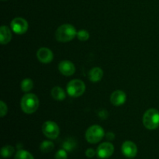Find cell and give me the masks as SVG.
Here are the masks:
<instances>
[{
  "instance_id": "obj_1",
  "label": "cell",
  "mask_w": 159,
  "mask_h": 159,
  "mask_svg": "<svg viewBox=\"0 0 159 159\" xmlns=\"http://www.w3.org/2000/svg\"><path fill=\"white\" fill-rule=\"evenodd\" d=\"M77 35L76 29L71 24H63L59 26L55 33V38L59 42H68Z\"/></svg>"
},
{
  "instance_id": "obj_2",
  "label": "cell",
  "mask_w": 159,
  "mask_h": 159,
  "mask_svg": "<svg viewBox=\"0 0 159 159\" xmlns=\"http://www.w3.org/2000/svg\"><path fill=\"white\" fill-rule=\"evenodd\" d=\"M21 109L24 113L31 114L36 112L39 107V99L36 95L28 93L24 95L21 99Z\"/></svg>"
},
{
  "instance_id": "obj_3",
  "label": "cell",
  "mask_w": 159,
  "mask_h": 159,
  "mask_svg": "<svg viewBox=\"0 0 159 159\" xmlns=\"http://www.w3.org/2000/svg\"><path fill=\"white\" fill-rule=\"evenodd\" d=\"M143 124L148 130H155L159 127V112L156 109H149L143 116Z\"/></svg>"
},
{
  "instance_id": "obj_4",
  "label": "cell",
  "mask_w": 159,
  "mask_h": 159,
  "mask_svg": "<svg viewBox=\"0 0 159 159\" xmlns=\"http://www.w3.org/2000/svg\"><path fill=\"white\" fill-rule=\"evenodd\" d=\"M105 136V132L102 127L99 125L91 126L85 132V139L90 144L99 142Z\"/></svg>"
},
{
  "instance_id": "obj_5",
  "label": "cell",
  "mask_w": 159,
  "mask_h": 159,
  "mask_svg": "<svg viewBox=\"0 0 159 159\" xmlns=\"http://www.w3.org/2000/svg\"><path fill=\"white\" fill-rule=\"evenodd\" d=\"M85 90V83L79 79H74V80L70 81L67 85V93L71 97H79L83 94Z\"/></svg>"
},
{
  "instance_id": "obj_6",
  "label": "cell",
  "mask_w": 159,
  "mask_h": 159,
  "mask_svg": "<svg viewBox=\"0 0 159 159\" xmlns=\"http://www.w3.org/2000/svg\"><path fill=\"white\" fill-rule=\"evenodd\" d=\"M42 131L47 138L50 139H55L58 137L60 129L54 121H46L42 126Z\"/></svg>"
},
{
  "instance_id": "obj_7",
  "label": "cell",
  "mask_w": 159,
  "mask_h": 159,
  "mask_svg": "<svg viewBox=\"0 0 159 159\" xmlns=\"http://www.w3.org/2000/svg\"><path fill=\"white\" fill-rule=\"evenodd\" d=\"M11 28L16 34H23L27 31L28 23L25 19L16 17L11 22Z\"/></svg>"
},
{
  "instance_id": "obj_8",
  "label": "cell",
  "mask_w": 159,
  "mask_h": 159,
  "mask_svg": "<svg viewBox=\"0 0 159 159\" xmlns=\"http://www.w3.org/2000/svg\"><path fill=\"white\" fill-rule=\"evenodd\" d=\"M113 152H114V146L110 142H104L99 144L96 151L97 156L101 159L109 158L113 155Z\"/></svg>"
},
{
  "instance_id": "obj_9",
  "label": "cell",
  "mask_w": 159,
  "mask_h": 159,
  "mask_svg": "<svg viewBox=\"0 0 159 159\" xmlns=\"http://www.w3.org/2000/svg\"><path fill=\"white\" fill-rule=\"evenodd\" d=\"M121 151H122V153L124 156L130 158H134L138 154L137 145L130 141H127L123 143Z\"/></svg>"
},
{
  "instance_id": "obj_10",
  "label": "cell",
  "mask_w": 159,
  "mask_h": 159,
  "mask_svg": "<svg viewBox=\"0 0 159 159\" xmlns=\"http://www.w3.org/2000/svg\"><path fill=\"white\" fill-rule=\"evenodd\" d=\"M37 57L41 63L48 64L52 61L54 54L48 48H40L37 52Z\"/></svg>"
},
{
  "instance_id": "obj_11",
  "label": "cell",
  "mask_w": 159,
  "mask_h": 159,
  "mask_svg": "<svg viewBox=\"0 0 159 159\" xmlns=\"http://www.w3.org/2000/svg\"><path fill=\"white\" fill-rule=\"evenodd\" d=\"M58 68L60 72L65 76L72 75L75 71V67L74 64L68 60H64L61 61L58 65Z\"/></svg>"
},
{
  "instance_id": "obj_12",
  "label": "cell",
  "mask_w": 159,
  "mask_h": 159,
  "mask_svg": "<svg viewBox=\"0 0 159 159\" xmlns=\"http://www.w3.org/2000/svg\"><path fill=\"white\" fill-rule=\"evenodd\" d=\"M127 96L126 93L122 90H116L110 96V102L116 107L123 105L126 102Z\"/></svg>"
},
{
  "instance_id": "obj_13",
  "label": "cell",
  "mask_w": 159,
  "mask_h": 159,
  "mask_svg": "<svg viewBox=\"0 0 159 159\" xmlns=\"http://www.w3.org/2000/svg\"><path fill=\"white\" fill-rule=\"evenodd\" d=\"M12 40V34L9 27L2 26L0 28V41L2 44H7Z\"/></svg>"
},
{
  "instance_id": "obj_14",
  "label": "cell",
  "mask_w": 159,
  "mask_h": 159,
  "mask_svg": "<svg viewBox=\"0 0 159 159\" xmlns=\"http://www.w3.org/2000/svg\"><path fill=\"white\" fill-rule=\"evenodd\" d=\"M102 76H103V71L99 67L92 68L89 72V79L93 82H97L100 81Z\"/></svg>"
},
{
  "instance_id": "obj_15",
  "label": "cell",
  "mask_w": 159,
  "mask_h": 159,
  "mask_svg": "<svg viewBox=\"0 0 159 159\" xmlns=\"http://www.w3.org/2000/svg\"><path fill=\"white\" fill-rule=\"evenodd\" d=\"M51 96L55 100L61 101L66 98V94L63 89L59 86H55L51 90Z\"/></svg>"
},
{
  "instance_id": "obj_16",
  "label": "cell",
  "mask_w": 159,
  "mask_h": 159,
  "mask_svg": "<svg viewBox=\"0 0 159 159\" xmlns=\"http://www.w3.org/2000/svg\"><path fill=\"white\" fill-rule=\"evenodd\" d=\"M62 148L68 152H71L77 148V142L73 138H68L62 144Z\"/></svg>"
},
{
  "instance_id": "obj_17",
  "label": "cell",
  "mask_w": 159,
  "mask_h": 159,
  "mask_svg": "<svg viewBox=\"0 0 159 159\" xmlns=\"http://www.w3.org/2000/svg\"><path fill=\"white\" fill-rule=\"evenodd\" d=\"M54 148V144L52 141H44L40 144V149L43 153H49Z\"/></svg>"
},
{
  "instance_id": "obj_18",
  "label": "cell",
  "mask_w": 159,
  "mask_h": 159,
  "mask_svg": "<svg viewBox=\"0 0 159 159\" xmlns=\"http://www.w3.org/2000/svg\"><path fill=\"white\" fill-rule=\"evenodd\" d=\"M14 153V148L11 145H6L1 149V156L3 158H10Z\"/></svg>"
},
{
  "instance_id": "obj_19",
  "label": "cell",
  "mask_w": 159,
  "mask_h": 159,
  "mask_svg": "<svg viewBox=\"0 0 159 159\" xmlns=\"http://www.w3.org/2000/svg\"><path fill=\"white\" fill-rule=\"evenodd\" d=\"M33 87H34V82H33L32 79H25L21 82V89L25 93L30 91Z\"/></svg>"
},
{
  "instance_id": "obj_20",
  "label": "cell",
  "mask_w": 159,
  "mask_h": 159,
  "mask_svg": "<svg viewBox=\"0 0 159 159\" xmlns=\"http://www.w3.org/2000/svg\"><path fill=\"white\" fill-rule=\"evenodd\" d=\"M14 159H34V158L27 151L19 150L16 154Z\"/></svg>"
},
{
  "instance_id": "obj_21",
  "label": "cell",
  "mask_w": 159,
  "mask_h": 159,
  "mask_svg": "<svg viewBox=\"0 0 159 159\" xmlns=\"http://www.w3.org/2000/svg\"><path fill=\"white\" fill-rule=\"evenodd\" d=\"M76 37H78L79 40L81 41H86V40H89V34L87 30H81L78 31L77 35Z\"/></svg>"
},
{
  "instance_id": "obj_22",
  "label": "cell",
  "mask_w": 159,
  "mask_h": 159,
  "mask_svg": "<svg viewBox=\"0 0 159 159\" xmlns=\"http://www.w3.org/2000/svg\"><path fill=\"white\" fill-rule=\"evenodd\" d=\"M68 158V152L65 149H60L56 152L54 159H67Z\"/></svg>"
},
{
  "instance_id": "obj_23",
  "label": "cell",
  "mask_w": 159,
  "mask_h": 159,
  "mask_svg": "<svg viewBox=\"0 0 159 159\" xmlns=\"http://www.w3.org/2000/svg\"><path fill=\"white\" fill-rule=\"evenodd\" d=\"M0 113H1V117H3L5 116V115L7 113L8 111V108H7V106L6 104L3 101H1L0 102Z\"/></svg>"
},
{
  "instance_id": "obj_24",
  "label": "cell",
  "mask_w": 159,
  "mask_h": 159,
  "mask_svg": "<svg viewBox=\"0 0 159 159\" xmlns=\"http://www.w3.org/2000/svg\"><path fill=\"white\" fill-rule=\"evenodd\" d=\"M96 155V151L93 148H89L85 151V155H86L88 158H92L95 156Z\"/></svg>"
},
{
  "instance_id": "obj_25",
  "label": "cell",
  "mask_w": 159,
  "mask_h": 159,
  "mask_svg": "<svg viewBox=\"0 0 159 159\" xmlns=\"http://www.w3.org/2000/svg\"><path fill=\"white\" fill-rule=\"evenodd\" d=\"M106 138L108 141H113V139L115 138V135L114 134L112 133V132H108V133L106 134Z\"/></svg>"
},
{
  "instance_id": "obj_26",
  "label": "cell",
  "mask_w": 159,
  "mask_h": 159,
  "mask_svg": "<svg viewBox=\"0 0 159 159\" xmlns=\"http://www.w3.org/2000/svg\"><path fill=\"white\" fill-rule=\"evenodd\" d=\"M2 1H5V0H2Z\"/></svg>"
}]
</instances>
